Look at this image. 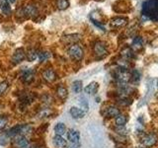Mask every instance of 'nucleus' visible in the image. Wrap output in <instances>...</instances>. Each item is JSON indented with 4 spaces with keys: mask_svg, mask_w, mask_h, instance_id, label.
Segmentation results:
<instances>
[{
    "mask_svg": "<svg viewBox=\"0 0 158 148\" xmlns=\"http://www.w3.org/2000/svg\"><path fill=\"white\" fill-rule=\"evenodd\" d=\"M143 15L158 21V0H147L143 4Z\"/></svg>",
    "mask_w": 158,
    "mask_h": 148,
    "instance_id": "f257e3e1",
    "label": "nucleus"
},
{
    "mask_svg": "<svg viewBox=\"0 0 158 148\" xmlns=\"http://www.w3.org/2000/svg\"><path fill=\"white\" fill-rule=\"evenodd\" d=\"M33 132V127L30 125H19L16 126H13L12 128L6 132V135L9 138H13L17 135L28 136Z\"/></svg>",
    "mask_w": 158,
    "mask_h": 148,
    "instance_id": "f03ea898",
    "label": "nucleus"
},
{
    "mask_svg": "<svg viewBox=\"0 0 158 148\" xmlns=\"http://www.w3.org/2000/svg\"><path fill=\"white\" fill-rule=\"evenodd\" d=\"M115 79L118 85L127 84L131 81V71H128L127 68L118 67L115 71Z\"/></svg>",
    "mask_w": 158,
    "mask_h": 148,
    "instance_id": "7ed1b4c3",
    "label": "nucleus"
},
{
    "mask_svg": "<svg viewBox=\"0 0 158 148\" xmlns=\"http://www.w3.org/2000/svg\"><path fill=\"white\" fill-rule=\"evenodd\" d=\"M68 56L74 61H80L84 56L83 48L79 44H72L68 48Z\"/></svg>",
    "mask_w": 158,
    "mask_h": 148,
    "instance_id": "20e7f679",
    "label": "nucleus"
},
{
    "mask_svg": "<svg viewBox=\"0 0 158 148\" xmlns=\"http://www.w3.org/2000/svg\"><path fill=\"white\" fill-rule=\"evenodd\" d=\"M93 51L94 54L98 59H102L104 57H106L108 56V48H107V44L104 42H96L94 43L93 47Z\"/></svg>",
    "mask_w": 158,
    "mask_h": 148,
    "instance_id": "39448f33",
    "label": "nucleus"
},
{
    "mask_svg": "<svg viewBox=\"0 0 158 148\" xmlns=\"http://www.w3.org/2000/svg\"><path fill=\"white\" fill-rule=\"evenodd\" d=\"M13 144L16 148H32L31 142L28 140L27 136L17 135L13 137Z\"/></svg>",
    "mask_w": 158,
    "mask_h": 148,
    "instance_id": "423d86ee",
    "label": "nucleus"
},
{
    "mask_svg": "<svg viewBox=\"0 0 158 148\" xmlns=\"http://www.w3.org/2000/svg\"><path fill=\"white\" fill-rule=\"evenodd\" d=\"M158 142V137L155 133H148L141 138V144L144 147H152Z\"/></svg>",
    "mask_w": 158,
    "mask_h": 148,
    "instance_id": "0eeeda50",
    "label": "nucleus"
},
{
    "mask_svg": "<svg viewBox=\"0 0 158 148\" xmlns=\"http://www.w3.org/2000/svg\"><path fill=\"white\" fill-rule=\"evenodd\" d=\"M19 13H21V15H23L24 17H35L38 15V9L37 7L33 4H28L26 6H24L23 8L20 9Z\"/></svg>",
    "mask_w": 158,
    "mask_h": 148,
    "instance_id": "6e6552de",
    "label": "nucleus"
},
{
    "mask_svg": "<svg viewBox=\"0 0 158 148\" xmlns=\"http://www.w3.org/2000/svg\"><path fill=\"white\" fill-rule=\"evenodd\" d=\"M35 74H36V71L33 68H28L27 70H24L22 72L20 79H21V81L24 84H30L33 82L35 78Z\"/></svg>",
    "mask_w": 158,
    "mask_h": 148,
    "instance_id": "1a4fd4ad",
    "label": "nucleus"
},
{
    "mask_svg": "<svg viewBox=\"0 0 158 148\" xmlns=\"http://www.w3.org/2000/svg\"><path fill=\"white\" fill-rule=\"evenodd\" d=\"M81 36L78 34H71V35H66V36H63L61 38V42L65 44H75L79 39H80Z\"/></svg>",
    "mask_w": 158,
    "mask_h": 148,
    "instance_id": "9d476101",
    "label": "nucleus"
},
{
    "mask_svg": "<svg viewBox=\"0 0 158 148\" xmlns=\"http://www.w3.org/2000/svg\"><path fill=\"white\" fill-rule=\"evenodd\" d=\"M43 78H44V80L47 81L48 83H52L53 81H56V73L52 68H47L46 70L43 72Z\"/></svg>",
    "mask_w": 158,
    "mask_h": 148,
    "instance_id": "9b49d317",
    "label": "nucleus"
},
{
    "mask_svg": "<svg viewBox=\"0 0 158 148\" xmlns=\"http://www.w3.org/2000/svg\"><path fill=\"white\" fill-rule=\"evenodd\" d=\"M25 57H26V52L23 48H18L16 51L13 53L12 56V63L13 64H18L22 62Z\"/></svg>",
    "mask_w": 158,
    "mask_h": 148,
    "instance_id": "f8f14e48",
    "label": "nucleus"
},
{
    "mask_svg": "<svg viewBox=\"0 0 158 148\" xmlns=\"http://www.w3.org/2000/svg\"><path fill=\"white\" fill-rule=\"evenodd\" d=\"M67 139L70 143L73 144H79V141H80V133L77 131L76 130H69L67 132Z\"/></svg>",
    "mask_w": 158,
    "mask_h": 148,
    "instance_id": "ddd939ff",
    "label": "nucleus"
},
{
    "mask_svg": "<svg viewBox=\"0 0 158 148\" xmlns=\"http://www.w3.org/2000/svg\"><path fill=\"white\" fill-rule=\"evenodd\" d=\"M120 110L118 109V107L116 106H109L105 109V111H104V117H116L120 115Z\"/></svg>",
    "mask_w": 158,
    "mask_h": 148,
    "instance_id": "4468645a",
    "label": "nucleus"
},
{
    "mask_svg": "<svg viewBox=\"0 0 158 148\" xmlns=\"http://www.w3.org/2000/svg\"><path fill=\"white\" fill-rule=\"evenodd\" d=\"M127 18L126 17H116L111 20V25L114 28H122L127 24Z\"/></svg>",
    "mask_w": 158,
    "mask_h": 148,
    "instance_id": "2eb2a0df",
    "label": "nucleus"
},
{
    "mask_svg": "<svg viewBox=\"0 0 158 148\" xmlns=\"http://www.w3.org/2000/svg\"><path fill=\"white\" fill-rule=\"evenodd\" d=\"M35 97L30 93H25L23 95L20 96V104L23 106V107H27L29 106L30 104H32L34 101Z\"/></svg>",
    "mask_w": 158,
    "mask_h": 148,
    "instance_id": "dca6fc26",
    "label": "nucleus"
},
{
    "mask_svg": "<svg viewBox=\"0 0 158 148\" xmlns=\"http://www.w3.org/2000/svg\"><path fill=\"white\" fill-rule=\"evenodd\" d=\"M52 143L53 145L57 148H65L67 145V142L64 138L60 135H56L52 138Z\"/></svg>",
    "mask_w": 158,
    "mask_h": 148,
    "instance_id": "f3484780",
    "label": "nucleus"
},
{
    "mask_svg": "<svg viewBox=\"0 0 158 148\" xmlns=\"http://www.w3.org/2000/svg\"><path fill=\"white\" fill-rule=\"evenodd\" d=\"M69 113H70L71 117L73 118H75V120L82 118V117H84V116H85V112H84L83 110H81V109L76 108V107H72L70 109V111H69Z\"/></svg>",
    "mask_w": 158,
    "mask_h": 148,
    "instance_id": "a211bd4d",
    "label": "nucleus"
},
{
    "mask_svg": "<svg viewBox=\"0 0 158 148\" xmlns=\"http://www.w3.org/2000/svg\"><path fill=\"white\" fill-rule=\"evenodd\" d=\"M98 89H99V84L97 82H91L89 85H87L84 88V91L88 95H94V94L97 93Z\"/></svg>",
    "mask_w": 158,
    "mask_h": 148,
    "instance_id": "6ab92c4d",
    "label": "nucleus"
},
{
    "mask_svg": "<svg viewBox=\"0 0 158 148\" xmlns=\"http://www.w3.org/2000/svg\"><path fill=\"white\" fill-rule=\"evenodd\" d=\"M143 46V39L141 37H135L132 39V42H131V48L132 51L135 49V51H138V49H140Z\"/></svg>",
    "mask_w": 158,
    "mask_h": 148,
    "instance_id": "aec40b11",
    "label": "nucleus"
},
{
    "mask_svg": "<svg viewBox=\"0 0 158 148\" xmlns=\"http://www.w3.org/2000/svg\"><path fill=\"white\" fill-rule=\"evenodd\" d=\"M0 10L6 15L11 13V7H10L8 0H0Z\"/></svg>",
    "mask_w": 158,
    "mask_h": 148,
    "instance_id": "412c9836",
    "label": "nucleus"
},
{
    "mask_svg": "<svg viewBox=\"0 0 158 148\" xmlns=\"http://www.w3.org/2000/svg\"><path fill=\"white\" fill-rule=\"evenodd\" d=\"M54 132H56V135H60L62 136L64 133L66 132V126L64 123L62 122H58L54 125Z\"/></svg>",
    "mask_w": 158,
    "mask_h": 148,
    "instance_id": "4be33fe9",
    "label": "nucleus"
},
{
    "mask_svg": "<svg viewBox=\"0 0 158 148\" xmlns=\"http://www.w3.org/2000/svg\"><path fill=\"white\" fill-rule=\"evenodd\" d=\"M56 94H57V96L58 98L60 99V100H65V99L67 98V95H68V93H67V89L60 85V86H58L57 89H56Z\"/></svg>",
    "mask_w": 158,
    "mask_h": 148,
    "instance_id": "5701e85b",
    "label": "nucleus"
},
{
    "mask_svg": "<svg viewBox=\"0 0 158 148\" xmlns=\"http://www.w3.org/2000/svg\"><path fill=\"white\" fill-rule=\"evenodd\" d=\"M131 81L136 85L140 81V72L137 69H133L132 71H131Z\"/></svg>",
    "mask_w": 158,
    "mask_h": 148,
    "instance_id": "b1692460",
    "label": "nucleus"
},
{
    "mask_svg": "<svg viewBox=\"0 0 158 148\" xmlns=\"http://www.w3.org/2000/svg\"><path fill=\"white\" fill-rule=\"evenodd\" d=\"M52 115V111L51 108H44L42 110H40L38 117L40 118H46V117H49Z\"/></svg>",
    "mask_w": 158,
    "mask_h": 148,
    "instance_id": "393cba45",
    "label": "nucleus"
},
{
    "mask_svg": "<svg viewBox=\"0 0 158 148\" xmlns=\"http://www.w3.org/2000/svg\"><path fill=\"white\" fill-rule=\"evenodd\" d=\"M27 56V59L29 61H35L39 57V53H38V51H36V49L31 48V49H29V51H27V56Z\"/></svg>",
    "mask_w": 158,
    "mask_h": 148,
    "instance_id": "a878e982",
    "label": "nucleus"
},
{
    "mask_svg": "<svg viewBox=\"0 0 158 148\" xmlns=\"http://www.w3.org/2000/svg\"><path fill=\"white\" fill-rule=\"evenodd\" d=\"M122 56H123V58H126V59L132 58L133 57V51H132V48L130 47H125L122 51Z\"/></svg>",
    "mask_w": 158,
    "mask_h": 148,
    "instance_id": "bb28decb",
    "label": "nucleus"
},
{
    "mask_svg": "<svg viewBox=\"0 0 158 148\" xmlns=\"http://www.w3.org/2000/svg\"><path fill=\"white\" fill-rule=\"evenodd\" d=\"M116 125L117 126H125V125L127 122V117L126 116H123V115H118L117 117H116Z\"/></svg>",
    "mask_w": 158,
    "mask_h": 148,
    "instance_id": "cd10ccee",
    "label": "nucleus"
},
{
    "mask_svg": "<svg viewBox=\"0 0 158 148\" xmlns=\"http://www.w3.org/2000/svg\"><path fill=\"white\" fill-rule=\"evenodd\" d=\"M82 81L80 80H76V81H74L73 84H72V90L74 93H76V94H79L81 91H82Z\"/></svg>",
    "mask_w": 158,
    "mask_h": 148,
    "instance_id": "c85d7f7f",
    "label": "nucleus"
},
{
    "mask_svg": "<svg viewBox=\"0 0 158 148\" xmlns=\"http://www.w3.org/2000/svg\"><path fill=\"white\" fill-rule=\"evenodd\" d=\"M52 57V53L49 52V51H41V52H39V59H40V61L41 62H44V61H47L48 59H49Z\"/></svg>",
    "mask_w": 158,
    "mask_h": 148,
    "instance_id": "c756f323",
    "label": "nucleus"
},
{
    "mask_svg": "<svg viewBox=\"0 0 158 148\" xmlns=\"http://www.w3.org/2000/svg\"><path fill=\"white\" fill-rule=\"evenodd\" d=\"M56 6L59 10H65L69 6V1L68 0H57Z\"/></svg>",
    "mask_w": 158,
    "mask_h": 148,
    "instance_id": "7c9ffc66",
    "label": "nucleus"
},
{
    "mask_svg": "<svg viewBox=\"0 0 158 148\" xmlns=\"http://www.w3.org/2000/svg\"><path fill=\"white\" fill-rule=\"evenodd\" d=\"M7 122H8L7 117H5L0 116V130H3L4 128L6 127V125H7Z\"/></svg>",
    "mask_w": 158,
    "mask_h": 148,
    "instance_id": "2f4dec72",
    "label": "nucleus"
},
{
    "mask_svg": "<svg viewBox=\"0 0 158 148\" xmlns=\"http://www.w3.org/2000/svg\"><path fill=\"white\" fill-rule=\"evenodd\" d=\"M7 88H8V82L7 81H3V82L0 83V96L5 93V91L7 90Z\"/></svg>",
    "mask_w": 158,
    "mask_h": 148,
    "instance_id": "473e14b6",
    "label": "nucleus"
},
{
    "mask_svg": "<svg viewBox=\"0 0 158 148\" xmlns=\"http://www.w3.org/2000/svg\"><path fill=\"white\" fill-rule=\"evenodd\" d=\"M43 101H44V103L46 104L47 106H49L51 104H52V98L49 95H44L43 97Z\"/></svg>",
    "mask_w": 158,
    "mask_h": 148,
    "instance_id": "72a5a7b5",
    "label": "nucleus"
},
{
    "mask_svg": "<svg viewBox=\"0 0 158 148\" xmlns=\"http://www.w3.org/2000/svg\"><path fill=\"white\" fill-rule=\"evenodd\" d=\"M80 146V144H73V143H70L69 145H66V148H78Z\"/></svg>",
    "mask_w": 158,
    "mask_h": 148,
    "instance_id": "f704fd0d",
    "label": "nucleus"
},
{
    "mask_svg": "<svg viewBox=\"0 0 158 148\" xmlns=\"http://www.w3.org/2000/svg\"><path fill=\"white\" fill-rule=\"evenodd\" d=\"M9 2H11V3H14L15 2V0H8Z\"/></svg>",
    "mask_w": 158,
    "mask_h": 148,
    "instance_id": "c9c22d12",
    "label": "nucleus"
},
{
    "mask_svg": "<svg viewBox=\"0 0 158 148\" xmlns=\"http://www.w3.org/2000/svg\"><path fill=\"white\" fill-rule=\"evenodd\" d=\"M32 148H43V147H39V146H36V147H32Z\"/></svg>",
    "mask_w": 158,
    "mask_h": 148,
    "instance_id": "e433bc0d",
    "label": "nucleus"
}]
</instances>
